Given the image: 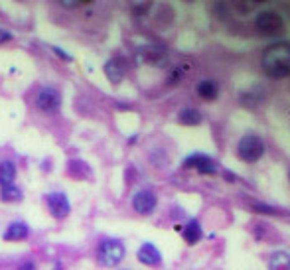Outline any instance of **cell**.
<instances>
[{
    "label": "cell",
    "instance_id": "obj_14",
    "mask_svg": "<svg viewBox=\"0 0 290 270\" xmlns=\"http://www.w3.org/2000/svg\"><path fill=\"white\" fill-rule=\"evenodd\" d=\"M178 122L184 126H198L203 122V114L194 107H184L178 113Z\"/></svg>",
    "mask_w": 290,
    "mask_h": 270
},
{
    "label": "cell",
    "instance_id": "obj_21",
    "mask_svg": "<svg viewBox=\"0 0 290 270\" xmlns=\"http://www.w3.org/2000/svg\"><path fill=\"white\" fill-rule=\"evenodd\" d=\"M10 40H12V34H10V32H6V30H0V44L10 42Z\"/></svg>",
    "mask_w": 290,
    "mask_h": 270
},
{
    "label": "cell",
    "instance_id": "obj_19",
    "mask_svg": "<svg viewBox=\"0 0 290 270\" xmlns=\"http://www.w3.org/2000/svg\"><path fill=\"white\" fill-rule=\"evenodd\" d=\"M51 49H53V53H57V55H60V57H62V59H64V61H71V55H69V53H67V51H64V49H62V47H57V45H53V47H51Z\"/></svg>",
    "mask_w": 290,
    "mask_h": 270
},
{
    "label": "cell",
    "instance_id": "obj_6",
    "mask_svg": "<svg viewBox=\"0 0 290 270\" xmlns=\"http://www.w3.org/2000/svg\"><path fill=\"white\" fill-rule=\"evenodd\" d=\"M45 205L51 213V217L55 219H66L67 215L71 213V203L64 191H53V193H47L45 195Z\"/></svg>",
    "mask_w": 290,
    "mask_h": 270
},
{
    "label": "cell",
    "instance_id": "obj_13",
    "mask_svg": "<svg viewBox=\"0 0 290 270\" xmlns=\"http://www.w3.org/2000/svg\"><path fill=\"white\" fill-rule=\"evenodd\" d=\"M105 75L109 77V81L114 83V85L121 83L123 77H125V63H123L121 59H117V57L109 59V61L105 63Z\"/></svg>",
    "mask_w": 290,
    "mask_h": 270
},
{
    "label": "cell",
    "instance_id": "obj_7",
    "mask_svg": "<svg viewBox=\"0 0 290 270\" xmlns=\"http://www.w3.org/2000/svg\"><path fill=\"white\" fill-rule=\"evenodd\" d=\"M184 168H194L196 172H200L203 176H215L219 172V164L213 158L205 156V154H192L184 160L182 164Z\"/></svg>",
    "mask_w": 290,
    "mask_h": 270
},
{
    "label": "cell",
    "instance_id": "obj_3",
    "mask_svg": "<svg viewBox=\"0 0 290 270\" xmlns=\"http://www.w3.org/2000/svg\"><path fill=\"white\" fill-rule=\"evenodd\" d=\"M127 248L119 239H103L97 245V258L103 266H117L125 258Z\"/></svg>",
    "mask_w": 290,
    "mask_h": 270
},
{
    "label": "cell",
    "instance_id": "obj_15",
    "mask_svg": "<svg viewBox=\"0 0 290 270\" xmlns=\"http://www.w3.org/2000/svg\"><path fill=\"white\" fill-rule=\"evenodd\" d=\"M16 174H18V166L12 160H2L0 162V187L14 183Z\"/></svg>",
    "mask_w": 290,
    "mask_h": 270
},
{
    "label": "cell",
    "instance_id": "obj_5",
    "mask_svg": "<svg viewBox=\"0 0 290 270\" xmlns=\"http://www.w3.org/2000/svg\"><path fill=\"white\" fill-rule=\"evenodd\" d=\"M62 103H64L62 93L55 87H44L36 95V109L45 114H55L62 109Z\"/></svg>",
    "mask_w": 290,
    "mask_h": 270
},
{
    "label": "cell",
    "instance_id": "obj_10",
    "mask_svg": "<svg viewBox=\"0 0 290 270\" xmlns=\"http://www.w3.org/2000/svg\"><path fill=\"white\" fill-rule=\"evenodd\" d=\"M30 237V227L26 225L24 221H14L6 227L2 239L8 241V243H20V241H26Z\"/></svg>",
    "mask_w": 290,
    "mask_h": 270
},
{
    "label": "cell",
    "instance_id": "obj_1",
    "mask_svg": "<svg viewBox=\"0 0 290 270\" xmlns=\"http://www.w3.org/2000/svg\"><path fill=\"white\" fill-rule=\"evenodd\" d=\"M261 68L272 79L290 77V42L270 44L261 55Z\"/></svg>",
    "mask_w": 290,
    "mask_h": 270
},
{
    "label": "cell",
    "instance_id": "obj_18",
    "mask_svg": "<svg viewBox=\"0 0 290 270\" xmlns=\"http://www.w3.org/2000/svg\"><path fill=\"white\" fill-rule=\"evenodd\" d=\"M196 91H198V95H200L203 101H213V99H217V95H219L217 83H213V81H209V79L200 81Z\"/></svg>",
    "mask_w": 290,
    "mask_h": 270
},
{
    "label": "cell",
    "instance_id": "obj_2",
    "mask_svg": "<svg viewBox=\"0 0 290 270\" xmlns=\"http://www.w3.org/2000/svg\"><path fill=\"white\" fill-rule=\"evenodd\" d=\"M265 142L259 134H245L237 142V156L247 164H257L265 156Z\"/></svg>",
    "mask_w": 290,
    "mask_h": 270
},
{
    "label": "cell",
    "instance_id": "obj_22",
    "mask_svg": "<svg viewBox=\"0 0 290 270\" xmlns=\"http://www.w3.org/2000/svg\"><path fill=\"white\" fill-rule=\"evenodd\" d=\"M53 270H62V264H57V266H55Z\"/></svg>",
    "mask_w": 290,
    "mask_h": 270
},
{
    "label": "cell",
    "instance_id": "obj_23",
    "mask_svg": "<svg viewBox=\"0 0 290 270\" xmlns=\"http://www.w3.org/2000/svg\"><path fill=\"white\" fill-rule=\"evenodd\" d=\"M288 178H290V174H288Z\"/></svg>",
    "mask_w": 290,
    "mask_h": 270
},
{
    "label": "cell",
    "instance_id": "obj_4",
    "mask_svg": "<svg viewBox=\"0 0 290 270\" xmlns=\"http://www.w3.org/2000/svg\"><path fill=\"white\" fill-rule=\"evenodd\" d=\"M255 26H257L259 34L272 38V36H278V34L284 30V20H282V16H280L278 12L265 10V12H261V14L257 16Z\"/></svg>",
    "mask_w": 290,
    "mask_h": 270
},
{
    "label": "cell",
    "instance_id": "obj_16",
    "mask_svg": "<svg viewBox=\"0 0 290 270\" xmlns=\"http://www.w3.org/2000/svg\"><path fill=\"white\" fill-rule=\"evenodd\" d=\"M0 199L4 203H18L24 199V191L20 185L16 183H10V185H4L0 187Z\"/></svg>",
    "mask_w": 290,
    "mask_h": 270
},
{
    "label": "cell",
    "instance_id": "obj_20",
    "mask_svg": "<svg viewBox=\"0 0 290 270\" xmlns=\"http://www.w3.org/2000/svg\"><path fill=\"white\" fill-rule=\"evenodd\" d=\"M18 270H36V264L32 260H24L22 264H18Z\"/></svg>",
    "mask_w": 290,
    "mask_h": 270
},
{
    "label": "cell",
    "instance_id": "obj_11",
    "mask_svg": "<svg viewBox=\"0 0 290 270\" xmlns=\"http://www.w3.org/2000/svg\"><path fill=\"white\" fill-rule=\"evenodd\" d=\"M182 237H184V241H186L188 245H196V243H200V239L203 237V229H201L200 221H198V219L188 221L186 227L182 229Z\"/></svg>",
    "mask_w": 290,
    "mask_h": 270
},
{
    "label": "cell",
    "instance_id": "obj_8",
    "mask_svg": "<svg viewBox=\"0 0 290 270\" xmlns=\"http://www.w3.org/2000/svg\"><path fill=\"white\" fill-rule=\"evenodd\" d=\"M158 205V197L152 189H138L133 195V209L140 215H150L154 213Z\"/></svg>",
    "mask_w": 290,
    "mask_h": 270
},
{
    "label": "cell",
    "instance_id": "obj_9",
    "mask_svg": "<svg viewBox=\"0 0 290 270\" xmlns=\"http://www.w3.org/2000/svg\"><path fill=\"white\" fill-rule=\"evenodd\" d=\"M136 258L146 264V266H160L162 264V252L158 250V247L154 243H144L140 245L138 252H136Z\"/></svg>",
    "mask_w": 290,
    "mask_h": 270
},
{
    "label": "cell",
    "instance_id": "obj_12",
    "mask_svg": "<svg viewBox=\"0 0 290 270\" xmlns=\"http://www.w3.org/2000/svg\"><path fill=\"white\" fill-rule=\"evenodd\" d=\"M142 59L144 61H148V63H154V65H162L164 61H166V49L164 47H160V45L152 44V45H146L144 49H142Z\"/></svg>",
    "mask_w": 290,
    "mask_h": 270
},
{
    "label": "cell",
    "instance_id": "obj_17",
    "mask_svg": "<svg viewBox=\"0 0 290 270\" xmlns=\"http://www.w3.org/2000/svg\"><path fill=\"white\" fill-rule=\"evenodd\" d=\"M268 270H290V254L284 250H276L268 258Z\"/></svg>",
    "mask_w": 290,
    "mask_h": 270
}]
</instances>
